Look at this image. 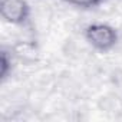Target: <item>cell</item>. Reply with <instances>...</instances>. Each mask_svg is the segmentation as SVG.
<instances>
[{
    "label": "cell",
    "instance_id": "7a4b0ae2",
    "mask_svg": "<svg viewBox=\"0 0 122 122\" xmlns=\"http://www.w3.org/2000/svg\"><path fill=\"white\" fill-rule=\"evenodd\" d=\"M30 7L26 0H0V16L10 25H23L29 19Z\"/></svg>",
    "mask_w": 122,
    "mask_h": 122
},
{
    "label": "cell",
    "instance_id": "5b68a950",
    "mask_svg": "<svg viewBox=\"0 0 122 122\" xmlns=\"http://www.w3.org/2000/svg\"><path fill=\"white\" fill-rule=\"evenodd\" d=\"M0 63H2V71H0V75L2 78H7L9 75V69H10V63H12V57H9L7 52H2V59H0Z\"/></svg>",
    "mask_w": 122,
    "mask_h": 122
},
{
    "label": "cell",
    "instance_id": "3957f363",
    "mask_svg": "<svg viewBox=\"0 0 122 122\" xmlns=\"http://www.w3.org/2000/svg\"><path fill=\"white\" fill-rule=\"evenodd\" d=\"M16 56H19L20 59L23 60H33L35 56H36V50L32 45H27V43H20L16 46Z\"/></svg>",
    "mask_w": 122,
    "mask_h": 122
},
{
    "label": "cell",
    "instance_id": "277c9868",
    "mask_svg": "<svg viewBox=\"0 0 122 122\" xmlns=\"http://www.w3.org/2000/svg\"><path fill=\"white\" fill-rule=\"evenodd\" d=\"M66 3L72 5V6H76V7H95L98 5H101L103 0H65Z\"/></svg>",
    "mask_w": 122,
    "mask_h": 122
},
{
    "label": "cell",
    "instance_id": "6da1fadb",
    "mask_svg": "<svg viewBox=\"0 0 122 122\" xmlns=\"http://www.w3.org/2000/svg\"><path fill=\"white\" fill-rule=\"evenodd\" d=\"M85 39L93 49L108 52L116 45L118 33L106 23H92L85 29Z\"/></svg>",
    "mask_w": 122,
    "mask_h": 122
}]
</instances>
